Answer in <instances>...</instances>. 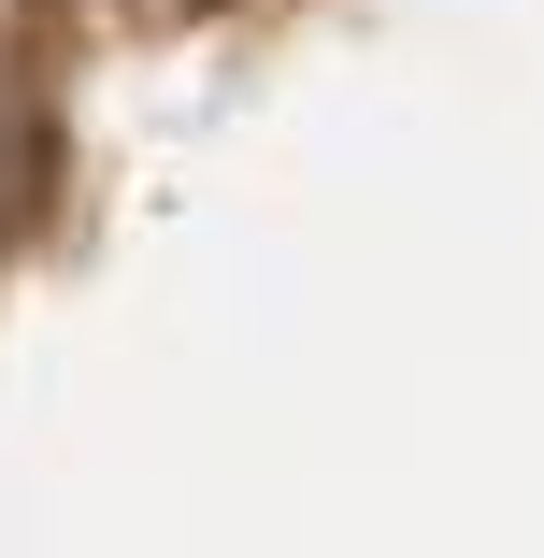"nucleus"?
Listing matches in <instances>:
<instances>
[]
</instances>
